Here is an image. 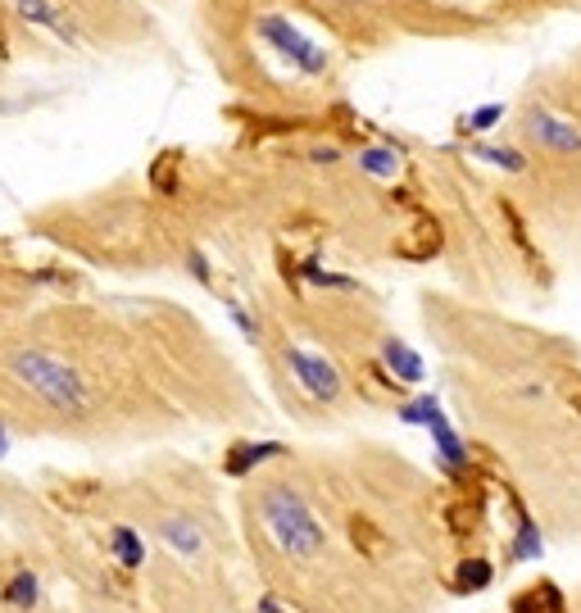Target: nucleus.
<instances>
[{"instance_id": "20e7f679", "label": "nucleus", "mask_w": 581, "mask_h": 613, "mask_svg": "<svg viewBox=\"0 0 581 613\" xmlns=\"http://www.w3.org/2000/svg\"><path fill=\"white\" fill-rule=\"evenodd\" d=\"M19 14H23L27 23L46 27V33L59 37V42H78V37H82V33H78V23L69 19V10H65V5H55V0H19Z\"/></svg>"}, {"instance_id": "7ed1b4c3", "label": "nucleus", "mask_w": 581, "mask_h": 613, "mask_svg": "<svg viewBox=\"0 0 581 613\" xmlns=\"http://www.w3.org/2000/svg\"><path fill=\"white\" fill-rule=\"evenodd\" d=\"M432 332L477 450L504 473L545 541H581V355L473 304L441 310Z\"/></svg>"}, {"instance_id": "f03ea898", "label": "nucleus", "mask_w": 581, "mask_h": 613, "mask_svg": "<svg viewBox=\"0 0 581 613\" xmlns=\"http://www.w3.org/2000/svg\"><path fill=\"white\" fill-rule=\"evenodd\" d=\"M50 314L0 342V423L82 446H146L255 418V395L187 314Z\"/></svg>"}, {"instance_id": "f257e3e1", "label": "nucleus", "mask_w": 581, "mask_h": 613, "mask_svg": "<svg viewBox=\"0 0 581 613\" xmlns=\"http://www.w3.org/2000/svg\"><path fill=\"white\" fill-rule=\"evenodd\" d=\"M232 523L282 613H445L458 595L454 490L386 441L282 450L241 482Z\"/></svg>"}]
</instances>
